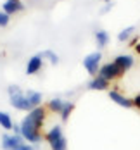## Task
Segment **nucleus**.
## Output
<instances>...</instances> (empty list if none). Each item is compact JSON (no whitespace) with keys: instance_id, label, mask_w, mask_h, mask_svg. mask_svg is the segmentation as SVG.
Here are the masks:
<instances>
[{"instance_id":"nucleus-12","label":"nucleus","mask_w":140,"mask_h":150,"mask_svg":"<svg viewBox=\"0 0 140 150\" xmlns=\"http://www.w3.org/2000/svg\"><path fill=\"white\" fill-rule=\"evenodd\" d=\"M107 85H109L107 79H104V78L99 76V78H93L92 81L88 83V88H90V90H106Z\"/></svg>"},{"instance_id":"nucleus-18","label":"nucleus","mask_w":140,"mask_h":150,"mask_svg":"<svg viewBox=\"0 0 140 150\" xmlns=\"http://www.w3.org/2000/svg\"><path fill=\"white\" fill-rule=\"evenodd\" d=\"M133 31H135V26H128V28H124V30L118 35V40H119V42H126Z\"/></svg>"},{"instance_id":"nucleus-9","label":"nucleus","mask_w":140,"mask_h":150,"mask_svg":"<svg viewBox=\"0 0 140 150\" xmlns=\"http://www.w3.org/2000/svg\"><path fill=\"white\" fill-rule=\"evenodd\" d=\"M42 55H35V57H31L30 62H28V67H26V74H35V73H38L40 71V67H42Z\"/></svg>"},{"instance_id":"nucleus-22","label":"nucleus","mask_w":140,"mask_h":150,"mask_svg":"<svg viewBox=\"0 0 140 150\" xmlns=\"http://www.w3.org/2000/svg\"><path fill=\"white\" fill-rule=\"evenodd\" d=\"M17 150H33V149H31L30 145H24V143H23V145H21V147H19Z\"/></svg>"},{"instance_id":"nucleus-1","label":"nucleus","mask_w":140,"mask_h":150,"mask_svg":"<svg viewBox=\"0 0 140 150\" xmlns=\"http://www.w3.org/2000/svg\"><path fill=\"white\" fill-rule=\"evenodd\" d=\"M21 136L26 138L28 142H33V143H36V142L42 140V136H40V128H38L36 124H33L28 117H24L23 122H21Z\"/></svg>"},{"instance_id":"nucleus-15","label":"nucleus","mask_w":140,"mask_h":150,"mask_svg":"<svg viewBox=\"0 0 140 150\" xmlns=\"http://www.w3.org/2000/svg\"><path fill=\"white\" fill-rule=\"evenodd\" d=\"M95 38H97V45L99 47H106L107 42H109L107 31H97V33H95Z\"/></svg>"},{"instance_id":"nucleus-10","label":"nucleus","mask_w":140,"mask_h":150,"mask_svg":"<svg viewBox=\"0 0 140 150\" xmlns=\"http://www.w3.org/2000/svg\"><path fill=\"white\" fill-rule=\"evenodd\" d=\"M114 64H116L121 71H126V69H130V67L133 66V57H131V55H119V57L114 59Z\"/></svg>"},{"instance_id":"nucleus-16","label":"nucleus","mask_w":140,"mask_h":150,"mask_svg":"<svg viewBox=\"0 0 140 150\" xmlns=\"http://www.w3.org/2000/svg\"><path fill=\"white\" fill-rule=\"evenodd\" d=\"M62 107H64V102H62L61 98H52V100L48 102V109H50L52 112H61Z\"/></svg>"},{"instance_id":"nucleus-2","label":"nucleus","mask_w":140,"mask_h":150,"mask_svg":"<svg viewBox=\"0 0 140 150\" xmlns=\"http://www.w3.org/2000/svg\"><path fill=\"white\" fill-rule=\"evenodd\" d=\"M47 142L52 147V150H66V138L62 135L61 126H54L47 133Z\"/></svg>"},{"instance_id":"nucleus-3","label":"nucleus","mask_w":140,"mask_h":150,"mask_svg":"<svg viewBox=\"0 0 140 150\" xmlns=\"http://www.w3.org/2000/svg\"><path fill=\"white\" fill-rule=\"evenodd\" d=\"M100 57H102V54L100 52H93L90 55H87L85 60H83V66H85V69L88 71V74H95L97 71H99V62H100Z\"/></svg>"},{"instance_id":"nucleus-11","label":"nucleus","mask_w":140,"mask_h":150,"mask_svg":"<svg viewBox=\"0 0 140 150\" xmlns=\"http://www.w3.org/2000/svg\"><path fill=\"white\" fill-rule=\"evenodd\" d=\"M23 9V4L19 2V0H7L5 4H4V12L9 16L12 14V12H17V11H21Z\"/></svg>"},{"instance_id":"nucleus-6","label":"nucleus","mask_w":140,"mask_h":150,"mask_svg":"<svg viewBox=\"0 0 140 150\" xmlns=\"http://www.w3.org/2000/svg\"><path fill=\"white\" fill-rule=\"evenodd\" d=\"M11 104H12V107L21 109V110H31V109H33L31 104L28 102V98H26V95H23L21 91H19V93H14V95H11Z\"/></svg>"},{"instance_id":"nucleus-8","label":"nucleus","mask_w":140,"mask_h":150,"mask_svg":"<svg viewBox=\"0 0 140 150\" xmlns=\"http://www.w3.org/2000/svg\"><path fill=\"white\" fill-rule=\"evenodd\" d=\"M109 97H111V100H112V102H116V104L121 105V107H126V109L133 105V100H130V98L123 97L119 91H109Z\"/></svg>"},{"instance_id":"nucleus-17","label":"nucleus","mask_w":140,"mask_h":150,"mask_svg":"<svg viewBox=\"0 0 140 150\" xmlns=\"http://www.w3.org/2000/svg\"><path fill=\"white\" fill-rule=\"evenodd\" d=\"M73 107H75V105L71 104V102H64V107H62V110H61L62 121H68L69 114H71V110H73Z\"/></svg>"},{"instance_id":"nucleus-13","label":"nucleus","mask_w":140,"mask_h":150,"mask_svg":"<svg viewBox=\"0 0 140 150\" xmlns=\"http://www.w3.org/2000/svg\"><path fill=\"white\" fill-rule=\"evenodd\" d=\"M26 98H28V102L31 104V107L35 109V107H38L40 102H42V93H38V91H28Z\"/></svg>"},{"instance_id":"nucleus-21","label":"nucleus","mask_w":140,"mask_h":150,"mask_svg":"<svg viewBox=\"0 0 140 150\" xmlns=\"http://www.w3.org/2000/svg\"><path fill=\"white\" fill-rule=\"evenodd\" d=\"M133 105H137V107L140 109V95H137V97L133 98Z\"/></svg>"},{"instance_id":"nucleus-5","label":"nucleus","mask_w":140,"mask_h":150,"mask_svg":"<svg viewBox=\"0 0 140 150\" xmlns=\"http://www.w3.org/2000/svg\"><path fill=\"white\" fill-rule=\"evenodd\" d=\"M99 74L100 78H104V79H112V78H116V76L121 74V69L114 64V62H111V64H106V66H102L100 69H99Z\"/></svg>"},{"instance_id":"nucleus-19","label":"nucleus","mask_w":140,"mask_h":150,"mask_svg":"<svg viewBox=\"0 0 140 150\" xmlns=\"http://www.w3.org/2000/svg\"><path fill=\"white\" fill-rule=\"evenodd\" d=\"M42 55H45L47 59H50V62H52V64H57V62H59V57H57L52 50H47V52H43Z\"/></svg>"},{"instance_id":"nucleus-23","label":"nucleus","mask_w":140,"mask_h":150,"mask_svg":"<svg viewBox=\"0 0 140 150\" xmlns=\"http://www.w3.org/2000/svg\"><path fill=\"white\" fill-rule=\"evenodd\" d=\"M102 2H109V0H102Z\"/></svg>"},{"instance_id":"nucleus-14","label":"nucleus","mask_w":140,"mask_h":150,"mask_svg":"<svg viewBox=\"0 0 140 150\" xmlns=\"http://www.w3.org/2000/svg\"><path fill=\"white\" fill-rule=\"evenodd\" d=\"M0 126H4L5 129H12V128H14L12 119H11V116H9V114H5V112H0Z\"/></svg>"},{"instance_id":"nucleus-7","label":"nucleus","mask_w":140,"mask_h":150,"mask_svg":"<svg viewBox=\"0 0 140 150\" xmlns=\"http://www.w3.org/2000/svg\"><path fill=\"white\" fill-rule=\"evenodd\" d=\"M26 117H28L33 124H36L38 128H42L43 119H45V110H43L42 107H35V109H31L30 110V114H28Z\"/></svg>"},{"instance_id":"nucleus-20","label":"nucleus","mask_w":140,"mask_h":150,"mask_svg":"<svg viewBox=\"0 0 140 150\" xmlns=\"http://www.w3.org/2000/svg\"><path fill=\"white\" fill-rule=\"evenodd\" d=\"M7 23H9V16L5 12H0V26H7Z\"/></svg>"},{"instance_id":"nucleus-4","label":"nucleus","mask_w":140,"mask_h":150,"mask_svg":"<svg viewBox=\"0 0 140 150\" xmlns=\"http://www.w3.org/2000/svg\"><path fill=\"white\" fill-rule=\"evenodd\" d=\"M23 145V136L19 135H4L2 136V147L5 150H17Z\"/></svg>"}]
</instances>
